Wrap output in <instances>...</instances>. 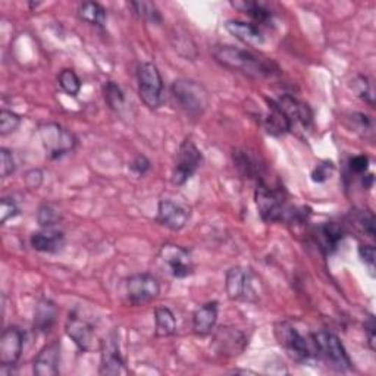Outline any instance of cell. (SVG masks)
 Instances as JSON below:
<instances>
[{
  "instance_id": "14",
  "label": "cell",
  "mask_w": 376,
  "mask_h": 376,
  "mask_svg": "<svg viewBox=\"0 0 376 376\" xmlns=\"http://www.w3.org/2000/svg\"><path fill=\"white\" fill-rule=\"evenodd\" d=\"M24 349V334L17 326H10L3 331L0 337V363L15 365L21 359Z\"/></svg>"
},
{
  "instance_id": "6",
  "label": "cell",
  "mask_w": 376,
  "mask_h": 376,
  "mask_svg": "<svg viewBox=\"0 0 376 376\" xmlns=\"http://www.w3.org/2000/svg\"><path fill=\"white\" fill-rule=\"evenodd\" d=\"M256 206L259 210L260 218L265 222H281V221H290L294 213L293 208H288L285 205L284 198L280 193H277L269 185L260 182L256 188L254 193Z\"/></svg>"
},
{
  "instance_id": "42",
  "label": "cell",
  "mask_w": 376,
  "mask_h": 376,
  "mask_svg": "<svg viewBox=\"0 0 376 376\" xmlns=\"http://www.w3.org/2000/svg\"><path fill=\"white\" fill-rule=\"evenodd\" d=\"M350 169L354 173H365L369 169V157L365 154L354 156L350 161Z\"/></svg>"
},
{
  "instance_id": "39",
  "label": "cell",
  "mask_w": 376,
  "mask_h": 376,
  "mask_svg": "<svg viewBox=\"0 0 376 376\" xmlns=\"http://www.w3.org/2000/svg\"><path fill=\"white\" fill-rule=\"evenodd\" d=\"M359 256L361 259V262L368 266L370 275L373 277L375 275V256H376L373 245H360Z\"/></svg>"
},
{
  "instance_id": "40",
  "label": "cell",
  "mask_w": 376,
  "mask_h": 376,
  "mask_svg": "<svg viewBox=\"0 0 376 376\" xmlns=\"http://www.w3.org/2000/svg\"><path fill=\"white\" fill-rule=\"evenodd\" d=\"M43 180H45V173H43L41 169H31L25 173V184L31 190H38Z\"/></svg>"
},
{
  "instance_id": "26",
  "label": "cell",
  "mask_w": 376,
  "mask_h": 376,
  "mask_svg": "<svg viewBox=\"0 0 376 376\" xmlns=\"http://www.w3.org/2000/svg\"><path fill=\"white\" fill-rule=\"evenodd\" d=\"M236 9L244 12L245 15H249L250 18H253L256 22H260V24H265L268 25L269 22H272V12L270 9L265 5V3H260V2H233L231 3Z\"/></svg>"
},
{
  "instance_id": "23",
  "label": "cell",
  "mask_w": 376,
  "mask_h": 376,
  "mask_svg": "<svg viewBox=\"0 0 376 376\" xmlns=\"http://www.w3.org/2000/svg\"><path fill=\"white\" fill-rule=\"evenodd\" d=\"M269 115L266 118V129L272 136H282L291 131V124L287 120L284 112L280 109L277 102L269 100Z\"/></svg>"
},
{
  "instance_id": "13",
  "label": "cell",
  "mask_w": 376,
  "mask_h": 376,
  "mask_svg": "<svg viewBox=\"0 0 376 376\" xmlns=\"http://www.w3.org/2000/svg\"><path fill=\"white\" fill-rule=\"evenodd\" d=\"M190 219V209L172 200H161L157 206V222L172 231L182 229Z\"/></svg>"
},
{
  "instance_id": "29",
  "label": "cell",
  "mask_w": 376,
  "mask_h": 376,
  "mask_svg": "<svg viewBox=\"0 0 376 376\" xmlns=\"http://www.w3.org/2000/svg\"><path fill=\"white\" fill-rule=\"evenodd\" d=\"M59 85L66 94L75 97L81 90V80L72 69H64L59 74Z\"/></svg>"
},
{
  "instance_id": "1",
  "label": "cell",
  "mask_w": 376,
  "mask_h": 376,
  "mask_svg": "<svg viewBox=\"0 0 376 376\" xmlns=\"http://www.w3.org/2000/svg\"><path fill=\"white\" fill-rule=\"evenodd\" d=\"M215 59L218 61L222 66L241 72L249 77L262 78L272 75V65L260 59L259 56L253 55L252 52L243 50L234 46H218L213 49Z\"/></svg>"
},
{
  "instance_id": "43",
  "label": "cell",
  "mask_w": 376,
  "mask_h": 376,
  "mask_svg": "<svg viewBox=\"0 0 376 376\" xmlns=\"http://www.w3.org/2000/svg\"><path fill=\"white\" fill-rule=\"evenodd\" d=\"M365 331H366V334H368V341H369V345H370V350H375V331H376V325H375V319H373V316L370 314L368 317V321L365 324Z\"/></svg>"
},
{
  "instance_id": "32",
  "label": "cell",
  "mask_w": 376,
  "mask_h": 376,
  "mask_svg": "<svg viewBox=\"0 0 376 376\" xmlns=\"http://www.w3.org/2000/svg\"><path fill=\"white\" fill-rule=\"evenodd\" d=\"M352 82H353L352 89L356 92V94L363 99L365 102H368L370 106H373L375 94H373V87H372V82L369 81V78L363 77V75H359Z\"/></svg>"
},
{
  "instance_id": "30",
  "label": "cell",
  "mask_w": 376,
  "mask_h": 376,
  "mask_svg": "<svg viewBox=\"0 0 376 376\" xmlns=\"http://www.w3.org/2000/svg\"><path fill=\"white\" fill-rule=\"evenodd\" d=\"M131 6L140 18L146 20L149 22H153V24L162 22L161 13H159L154 3H152V2H133Z\"/></svg>"
},
{
  "instance_id": "38",
  "label": "cell",
  "mask_w": 376,
  "mask_h": 376,
  "mask_svg": "<svg viewBox=\"0 0 376 376\" xmlns=\"http://www.w3.org/2000/svg\"><path fill=\"white\" fill-rule=\"evenodd\" d=\"M20 215V208L13 198H2V205H0V216H2V224H6L9 219L15 218Z\"/></svg>"
},
{
  "instance_id": "19",
  "label": "cell",
  "mask_w": 376,
  "mask_h": 376,
  "mask_svg": "<svg viewBox=\"0 0 376 376\" xmlns=\"http://www.w3.org/2000/svg\"><path fill=\"white\" fill-rule=\"evenodd\" d=\"M225 28L231 36H234L237 40L243 41L244 45L256 48V46H262L265 43V37L262 31H260L259 27L254 24L229 20L225 22Z\"/></svg>"
},
{
  "instance_id": "37",
  "label": "cell",
  "mask_w": 376,
  "mask_h": 376,
  "mask_svg": "<svg viewBox=\"0 0 376 376\" xmlns=\"http://www.w3.org/2000/svg\"><path fill=\"white\" fill-rule=\"evenodd\" d=\"M0 161H2V177L8 178L17 169V162L13 153L5 147L0 149Z\"/></svg>"
},
{
  "instance_id": "18",
  "label": "cell",
  "mask_w": 376,
  "mask_h": 376,
  "mask_svg": "<svg viewBox=\"0 0 376 376\" xmlns=\"http://www.w3.org/2000/svg\"><path fill=\"white\" fill-rule=\"evenodd\" d=\"M66 335L74 341V344L78 347L81 352H89L93 345L94 332L93 328L87 324L84 319H81L77 314H69L66 325H65Z\"/></svg>"
},
{
  "instance_id": "17",
  "label": "cell",
  "mask_w": 376,
  "mask_h": 376,
  "mask_svg": "<svg viewBox=\"0 0 376 376\" xmlns=\"http://www.w3.org/2000/svg\"><path fill=\"white\" fill-rule=\"evenodd\" d=\"M245 345H247V338L238 329L225 326L218 329L215 334V347L221 354H240L245 349Z\"/></svg>"
},
{
  "instance_id": "3",
  "label": "cell",
  "mask_w": 376,
  "mask_h": 376,
  "mask_svg": "<svg viewBox=\"0 0 376 376\" xmlns=\"http://www.w3.org/2000/svg\"><path fill=\"white\" fill-rule=\"evenodd\" d=\"M275 337L278 342L284 347L287 354L298 363H310L312 360L317 359L316 349L312 337L306 338L288 322H281L275 326Z\"/></svg>"
},
{
  "instance_id": "7",
  "label": "cell",
  "mask_w": 376,
  "mask_h": 376,
  "mask_svg": "<svg viewBox=\"0 0 376 376\" xmlns=\"http://www.w3.org/2000/svg\"><path fill=\"white\" fill-rule=\"evenodd\" d=\"M259 287H260L259 278L249 268L236 266L226 272L225 290L231 300L257 301L260 296Z\"/></svg>"
},
{
  "instance_id": "20",
  "label": "cell",
  "mask_w": 376,
  "mask_h": 376,
  "mask_svg": "<svg viewBox=\"0 0 376 376\" xmlns=\"http://www.w3.org/2000/svg\"><path fill=\"white\" fill-rule=\"evenodd\" d=\"M31 247L41 253H59L65 245V237L62 231L55 228H43L40 233L33 234Z\"/></svg>"
},
{
  "instance_id": "11",
  "label": "cell",
  "mask_w": 376,
  "mask_h": 376,
  "mask_svg": "<svg viewBox=\"0 0 376 376\" xmlns=\"http://www.w3.org/2000/svg\"><path fill=\"white\" fill-rule=\"evenodd\" d=\"M124 369V359L120 345V335L117 331L110 334L100 344V375L117 376Z\"/></svg>"
},
{
  "instance_id": "34",
  "label": "cell",
  "mask_w": 376,
  "mask_h": 376,
  "mask_svg": "<svg viewBox=\"0 0 376 376\" xmlns=\"http://www.w3.org/2000/svg\"><path fill=\"white\" fill-rule=\"evenodd\" d=\"M352 128L356 133H360L363 137H369L373 134V121L365 113H353L350 115Z\"/></svg>"
},
{
  "instance_id": "33",
  "label": "cell",
  "mask_w": 376,
  "mask_h": 376,
  "mask_svg": "<svg viewBox=\"0 0 376 376\" xmlns=\"http://www.w3.org/2000/svg\"><path fill=\"white\" fill-rule=\"evenodd\" d=\"M37 221L41 228H55L61 221V215L55 208L49 205H43L38 209L37 213Z\"/></svg>"
},
{
  "instance_id": "10",
  "label": "cell",
  "mask_w": 376,
  "mask_h": 376,
  "mask_svg": "<svg viewBox=\"0 0 376 376\" xmlns=\"http://www.w3.org/2000/svg\"><path fill=\"white\" fill-rule=\"evenodd\" d=\"M203 162V154L190 138H185L177 153L175 168L172 171V182L182 185L190 180Z\"/></svg>"
},
{
  "instance_id": "41",
  "label": "cell",
  "mask_w": 376,
  "mask_h": 376,
  "mask_svg": "<svg viewBox=\"0 0 376 376\" xmlns=\"http://www.w3.org/2000/svg\"><path fill=\"white\" fill-rule=\"evenodd\" d=\"M129 169H131L136 175H144L150 169V161L143 154H138L134 161L129 164Z\"/></svg>"
},
{
  "instance_id": "9",
  "label": "cell",
  "mask_w": 376,
  "mask_h": 376,
  "mask_svg": "<svg viewBox=\"0 0 376 376\" xmlns=\"http://www.w3.org/2000/svg\"><path fill=\"white\" fill-rule=\"evenodd\" d=\"M125 294L133 306L149 305L161 294V282L150 273H136L126 280Z\"/></svg>"
},
{
  "instance_id": "5",
  "label": "cell",
  "mask_w": 376,
  "mask_h": 376,
  "mask_svg": "<svg viewBox=\"0 0 376 376\" xmlns=\"http://www.w3.org/2000/svg\"><path fill=\"white\" fill-rule=\"evenodd\" d=\"M317 359H324L328 366L338 372H345L352 369V359L347 354L345 347L340 341V338L332 334V332H317L312 335Z\"/></svg>"
},
{
  "instance_id": "12",
  "label": "cell",
  "mask_w": 376,
  "mask_h": 376,
  "mask_svg": "<svg viewBox=\"0 0 376 376\" xmlns=\"http://www.w3.org/2000/svg\"><path fill=\"white\" fill-rule=\"evenodd\" d=\"M161 257L168 265L171 273L175 278L190 277L194 270L193 260L188 250L180 247L177 244H165L161 249Z\"/></svg>"
},
{
  "instance_id": "21",
  "label": "cell",
  "mask_w": 376,
  "mask_h": 376,
  "mask_svg": "<svg viewBox=\"0 0 376 376\" xmlns=\"http://www.w3.org/2000/svg\"><path fill=\"white\" fill-rule=\"evenodd\" d=\"M218 312L219 305L218 301H210L206 305L200 306L193 314V329L197 335L206 337L215 329L216 322H218Z\"/></svg>"
},
{
  "instance_id": "8",
  "label": "cell",
  "mask_w": 376,
  "mask_h": 376,
  "mask_svg": "<svg viewBox=\"0 0 376 376\" xmlns=\"http://www.w3.org/2000/svg\"><path fill=\"white\" fill-rule=\"evenodd\" d=\"M40 140L50 159H61L77 146L75 136L69 129L55 122L40 126Z\"/></svg>"
},
{
  "instance_id": "4",
  "label": "cell",
  "mask_w": 376,
  "mask_h": 376,
  "mask_svg": "<svg viewBox=\"0 0 376 376\" xmlns=\"http://www.w3.org/2000/svg\"><path fill=\"white\" fill-rule=\"evenodd\" d=\"M138 94L150 109H159L165 102V84L161 71L153 62H141L137 68Z\"/></svg>"
},
{
  "instance_id": "2",
  "label": "cell",
  "mask_w": 376,
  "mask_h": 376,
  "mask_svg": "<svg viewBox=\"0 0 376 376\" xmlns=\"http://www.w3.org/2000/svg\"><path fill=\"white\" fill-rule=\"evenodd\" d=\"M172 94L178 106L193 118L201 117L209 105V94L206 89L193 80L180 78L173 81Z\"/></svg>"
},
{
  "instance_id": "31",
  "label": "cell",
  "mask_w": 376,
  "mask_h": 376,
  "mask_svg": "<svg viewBox=\"0 0 376 376\" xmlns=\"http://www.w3.org/2000/svg\"><path fill=\"white\" fill-rule=\"evenodd\" d=\"M21 125V117L12 110L3 109L0 112V134L3 137L8 134L15 133Z\"/></svg>"
},
{
  "instance_id": "27",
  "label": "cell",
  "mask_w": 376,
  "mask_h": 376,
  "mask_svg": "<svg viewBox=\"0 0 376 376\" xmlns=\"http://www.w3.org/2000/svg\"><path fill=\"white\" fill-rule=\"evenodd\" d=\"M78 17L94 27H105L106 10L96 2H84L78 8Z\"/></svg>"
},
{
  "instance_id": "36",
  "label": "cell",
  "mask_w": 376,
  "mask_h": 376,
  "mask_svg": "<svg viewBox=\"0 0 376 376\" xmlns=\"http://www.w3.org/2000/svg\"><path fill=\"white\" fill-rule=\"evenodd\" d=\"M332 173H334V164L328 161L322 162L312 171V181L322 184L332 177Z\"/></svg>"
},
{
  "instance_id": "35",
  "label": "cell",
  "mask_w": 376,
  "mask_h": 376,
  "mask_svg": "<svg viewBox=\"0 0 376 376\" xmlns=\"http://www.w3.org/2000/svg\"><path fill=\"white\" fill-rule=\"evenodd\" d=\"M356 225L365 236L375 238V218L370 212H361L356 218Z\"/></svg>"
},
{
  "instance_id": "15",
  "label": "cell",
  "mask_w": 376,
  "mask_h": 376,
  "mask_svg": "<svg viewBox=\"0 0 376 376\" xmlns=\"http://www.w3.org/2000/svg\"><path fill=\"white\" fill-rule=\"evenodd\" d=\"M277 105L284 112L287 120L291 124V129L294 125H301L303 128H309L313 122V113L309 105L300 102L298 99L293 96H282L277 100Z\"/></svg>"
},
{
  "instance_id": "25",
  "label": "cell",
  "mask_w": 376,
  "mask_h": 376,
  "mask_svg": "<svg viewBox=\"0 0 376 376\" xmlns=\"http://www.w3.org/2000/svg\"><path fill=\"white\" fill-rule=\"evenodd\" d=\"M319 237H321L322 249L326 253H332L338 249L340 243L342 241L344 229L335 222H328L319 228Z\"/></svg>"
},
{
  "instance_id": "22",
  "label": "cell",
  "mask_w": 376,
  "mask_h": 376,
  "mask_svg": "<svg viewBox=\"0 0 376 376\" xmlns=\"http://www.w3.org/2000/svg\"><path fill=\"white\" fill-rule=\"evenodd\" d=\"M57 308L50 300H41L34 312V328L40 332H49L56 322Z\"/></svg>"
},
{
  "instance_id": "28",
  "label": "cell",
  "mask_w": 376,
  "mask_h": 376,
  "mask_svg": "<svg viewBox=\"0 0 376 376\" xmlns=\"http://www.w3.org/2000/svg\"><path fill=\"white\" fill-rule=\"evenodd\" d=\"M105 100H106V103L109 105V108L113 110H117V112L122 110L125 106L124 92L121 90V87L113 81H109L105 85Z\"/></svg>"
},
{
  "instance_id": "24",
  "label": "cell",
  "mask_w": 376,
  "mask_h": 376,
  "mask_svg": "<svg viewBox=\"0 0 376 376\" xmlns=\"http://www.w3.org/2000/svg\"><path fill=\"white\" fill-rule=\"evenodd\" d=\"M154 334L156 337H171L177 332V319L175 314L172 313L171 309L168 308H156L154 310Z\"/></svg>"
},
{
  "instance_id": "16",
  "label": "cell",
  "mask_w": 376,
  "mask_h": 376,
  "mask_svg": "<svg viewBox=\"0 0 376 376\" xmlns=\"http://www.w3.org/2000/svg\"><path fill=\"white\" fill-rule=\"evenodd\" d=\"M61 361V342L55 341L48 344L34 359V375L37 376H56L59 373Z\"/></svg>"
}]
</instances>
